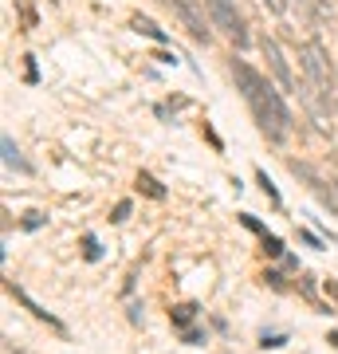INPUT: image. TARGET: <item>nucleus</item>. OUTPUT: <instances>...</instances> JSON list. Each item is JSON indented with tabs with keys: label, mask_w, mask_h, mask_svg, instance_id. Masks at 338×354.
I'll return each mask as SVG.
<instances>
[{
	"label": "nucleus",
	"mask_w": 338,
	"mask_h": 354,
	"mask_svg": "<svg viewBox=\"0 0 338 354\" xmlns=\"http://www.w3.org/2000/svg\"><path fill=\"white\" fill-rule=\"evenodd\" d=\"M228 71H232V79L240 83V91H244V99H248V106H252V114H256V122H260L263 134H267L272 142L288 138L295 118H291L288 102H283V91H276L272 83H263V75L252 71L244 59H232Z\"/></svg>",
	"instance_id": "f257e3e1"
},
{
	"label": "nucleus",
	"mask_w": 338,
	"mask_h": 354,
	"mask_svg": "<svg viewBox=\"0 0 338 354\" xmlns=\"http://www.w3.org/2000/svg\"><path fill=\"white\" fill-rule=\"evenodd\" d=\"M299 64H303V83L319 95V99H338V64L326 59V51L319 39H307L299 48Z\"/></svg>",
	"instance_id": "f03ea898"
},
{
	"label": "nucleus",
	"mask_w": 338,
	"mask_h": 354,
	"mask_svg": "<svg viewBox=\"0 0 338 354\" xmlns=\"http://www.w3.org/2000/svg\"><path fill=\"white\" fill-rule=\"evenodd\" d=\"M205 8H209L213 28H220L236 48H248V28H244V20L236 12V0H205Z\"/></svg>",
	"instance_id": "7ed1b4c3"
},
{
	"label": "nucleus",
	"mask_w": 338,
	"mask_h": 354,
	"mask_svg": "<svg viewBox=\"0 0 338 354\" xmlns=\"http://www.w3.org/2000/svg\"><path fill=\"white\" fill-rule=\"evenodd\" d=\"M169 8L181 16V24L193 32V39H205V44H209V36H213V32H209L213 20L205 16V12H209V8H205V0H169Z\"/></svg>",
	"instance_id": "20e7f679"
},
{
	"label": "nucleus",
	"mask_w": 338,
	"mask_h": 354,
	"mask_svg": "<svg viewBox=\"0 0 338 354\" xmlns=\"http://www.w3.org/2000/svg\"><path fill=\"white\" fill-rule=\"evenodd\" d=\"M260 51H263V59H267V71H272V79L279 83V91H295V75H291V67H288V59H283V51H279L276 39L263 36V39H260Z\"/></svg>",
	"instance_id": "39448f33"
},
{
	"label": "nucleus",
	"mask_w": 338,
	"mask_h": 354,
	"mask_svg": "<svg viewBox=\"0 0 338 354\" xmlns=\"http://www.w3.org/2000/svg\"><path fill=\"white\" fill-rule=\"evenodd\" d=\"M0 150H4V165H8V169H20V174H28V162L20 158V150H16V142L8 138V134L0 138Z\"/></svg>",
	"instance_id": "423d86ee"
},
{
	"label": "nucleus",
	"mask_w": 338,
	"mask_h": 354,
	"mask_svg": "<svg viewBox=\"0 0 338 354\" xmlns=\"http://www.w3.org/2000/svg\"><path fill=\"white\" fill-rule=\"evenodd\" d=\"M134 32H142V36L158 39V44H165V39H169V36H165V32H162V28H158V24H153V20H150V16H134Z\"/></svg>",
	"instance_id": "0eeeda50"
},
{
	"label": "nucleus",
	"mask_w": 338,
	"mask_h": 354,
	"mask_svg": "<svg viewBox=\"0 0 338 354\" xmlns=\"http://www.w3.org/2000/svg\"><path fill=\"white\" fill-rule=\"evenodd\" d=\"M319 197H323L326 209H335V213H338V177H335V181H323V185H319Z\"/></svg>",
	"instance_id": "6e6552de"
},
{
	"label": "nucleus",
	"mask_w": 338,
	"mask_h": 354,
	"mask_svg": "<svg viewBox=\"0 0 338 354\" xmlns=\"http://www.w3.org/2000/svg\"><path fill=\"white\" fill-rule=\"evenodd\" d=\"M138 185H142V189H146V193H150V197H158V201H162V197H165V189H162V185H158V181H153L150 174H142V177H138Z\"/></svg>",
	"instance_id": "1a4fd4ad"
},
{
	"label": "nucleus",
	"mask_w": 338,
	"mask_h": 354,
	"mask_svg": "<svg viewBox=\"0 0 338 354\" xmlns=\"http://www.w3.org/2000/svg\"><path fill=\"white\" fill-rule=\"evenodd\" d=\"M193 311H197L193 304H181V307H173V323H177V327H189V319H193Z\"/></svg>",
	"instance_id": "9d476101"
},
{
	"label": "nucleus",
	"mask_w": 338,
	"mask_h": 354,
	"mask_svg": "<svg viewBox=\"0 0 338 354\" xmlns=\"http://www.w3.org/2000/svg\"><path fill=\"white\" fill-rule=\"evenodd\" d=\"M260 4H263L272 16H283V12H288V0H260Z\"/></svg>",
	"instance_id": "9b49d317"
},
{
	"label": "nucleus",
	"mask_w": 338,
	"mask_h": 354,
	"mask_svg": "<svg viewBox=\"0 0 338 354\" xmlns=\"http://www.w3.org/2000/svg\"><path fill=\"white\" fill-rule=\"evenodd\" d=\"M263 252H267V256H279V252H283L279 236H263Z\"/></svg>",
	"instance_id": "f8f14e48"
},
{
	"label": "nucleus",
	"mask_w": 338,
	"mask_h": 354,
	"mask_svg": "<svg viewBox=\"0 0 338 354\" xmlns=\"http://www.w3.org/2000/svg\"><path fill=\"white\" fill-rule=\"evenodd\" d=\"M83 248H87V260H99V241H95V236H87V241H83Z\"/></svg>",
	"instance_id": "ddd939ff"
},
{
	"label": "nucleus",
	"mask_w": 338,
	"mask_h": 354,
	"mask_svg": "<svg viewBox=\"0 0 338 354\" xmlns=\"http://www.w3.org/2000/svg\"><path fill=\"white\" fill-rule=\"evenodd\" d=\"M260 185H263V193H267L272 201H279V193H276V185H272V177H267V174H260Z\"/></svg>",
	"instance_id": "4468645a"
},
{
	"label": "nucleus",
	"mask_w": 338,
	"mask_h": 354,
	"mask_svg": "<svg viewBox=\"0 0 338 354\" xmlns=\"http://www.w3.org/2000/svg\"><path fill=\"white\" fill-rule=\"evenodd\" d=\"M126 216H130V201H118V205H114V216H111V221H126Z\"/></svg>",
	"instance_id": "2eb2a0df"
},
{
	"label": "nucleus",
	"mask_w": 338,
	"mask_h": 354,
	"mask_svg": "<svg viewBox=\"0 0 338 354\" xmlns=\"http://www.w3.org/2000/svg\"><path fill=\"white\" fill-rule=\"evenodd\" d=\"M303 4H307V8H311V12H319V16L326 12V0H303Z\"/></svg>",
	"instance_id": "dca6fc26"
},
{
	"label": "nucleus",
	"mask_w": 338,
	"mask_h": 354,
	"mask_svg": "<svg viewBox=\"0 0 338 354\" xmlns=\"http://www.w3.org/2000/svg\"><path fill=\"white\" fill-rule=\"evenodd\" d=\"M39 225H44V216H39V213H28V221H24V228H39Z\"/></svg>",
	"instance_id": "f3484780"
},
{
	"label": "nucleus",
	"mask_w": 338,
	"mask_h": 354,
	"mask_svg": "<svg viewBox=\"0 0 338 354\" xmlns=\"http://www.w3.org/2000/svg\"><path fill=\"white\" fill-rule=\"evenodd\" d=\"M263 346H283V335H263Z\"/></svg>",
	"instance_id": "a211bd4d"
},
{
	"label": "nucleus",
	"mask_w": 338,
	"mask_h": 354,
	"mask_svg": "<svg viewBox=\"0 0 338 354\" xmlns=\"http://www.w3.org/2000/svg\"><path fill=\"white\" fill-rule=\"evenodd\" d=\"M326 295H335L338 299V279H326Z\"/></svg>",
	"instance_id": "6ab92c4d"
},
{
	"label": "nucleus",
	"mask_w": 338,
	"mask_h": 354,
	"mask_svg": "<svg viewBox=\"0 0 338 354\" xmlns=\"http://www.w3.org/2000/svg\"><path fill=\"white\" fill-rule=\"evenodd\" d=\"M330 342H335V346H338V335H330Z\"/></svg>",
	"instance_id": "aec40b11"
},
{
	"label": "nucleus",
	"mask_w": 338,
	"mask_h": 354,
	"mask_svg": "<svg viewBox=\"0 0 338 354\" xmlns=\"http://www.w3.org/2000/svg\"><path fill=\"white\" fill-rule=\"evenodd\" d=\"M335 106H338V99H335Z\"/></svg>",
	"instance_id": "412c9836"
}]
</instances>
